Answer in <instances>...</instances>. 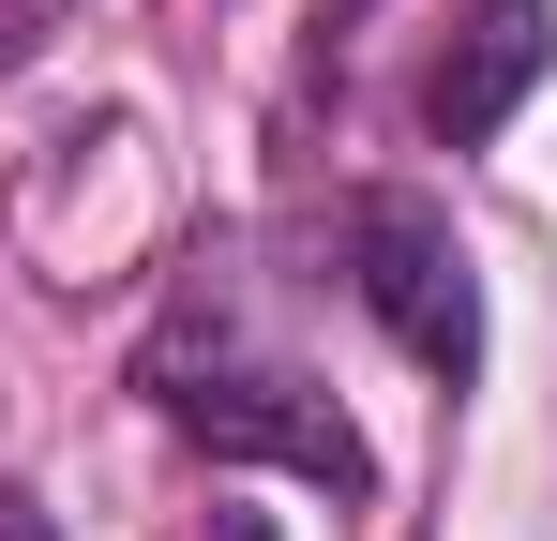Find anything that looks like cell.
<instances>
[{
	"instance_id": "cell-4",
	"label": "cell",
	"mask_w": 557,
	"mask_h": 541,
	"mask_svg": "<svg viewBox=\"0 0 557 541\" xmlns=\"http://www.w3.org/2000/svg\"><path fill=\"white\" fill-rule=\"evenodd\" d=\"M46 46H61V0H0V76H30Z\"/></svg>"
},
{
	"instance_id": "cell-5",
	"label": "cell",
	"mask_w": 557,
	"mask_h": 541,
	"mask_svg": "<svg viewBox=\"0 0 557 541\" xmlns=\"http://www.w3.org/2000/svg\"><path fill=\"white\" fill-rule=\"evenodd\" d=\"M362 15H376V0H317V76H332V61L362 46Z\"/></svg>"
},
{
	"instance_id": "cell-2",
	"label": "cell",
	"mask_w": 557,
	"mask_h": 541,
	"mask_svg": "<svg viewBox=\"0 0 557 541\" xmlns=\"http://www.w3.org/2000/svg\"><path fill=\"white\" fill-rule=\"evenodd\" d=\"M347 286H362L376 331L437 376V406H467V376H482V270H467L453 211H437V196H407V180L347 196Z\"/></svg>"
},
{
	"instance_id": "cell-1",
	"label": "cell",
	"mask_w": 557,
	"mask_h": 541,
	"mask_svg": "<svg viewBox=\"0 0 557 541\" xmlns=\"http://www.w3.org/2000/svg\"><path fill=\"white\" fill-rule=\"evenodd\" d=\"M136 391H151L196 451H226V466H286V481H317L332 512H362V496H376L362 422H347V406H332V391H317L286 347H257L242 316H211V301H182V316L151 331Z\"/></svg>"
},
{
	"instance_id": "cell-3",
	"label": "cell",
	"mask_w": 557,
	"mask_h": 541,
	"mask_svg": "<svg viewBox=\"0 0 557 541\" xmlns=\"http://www.w3.org/2000/svg\"><path fill=\"white\" fill-rule=\"evenodd\" d=\"M543 61H557L543 0H482L453 46H437V76H422V136H437V151H482V136L543 90Z\"/></svg>"
},
{
	"instance_id": "cell-6",
	"label": "cell",
	"mask_w": 557,
	"mask_h": 541,
	"mask_svg": "<svg viewBox=\"0 0 557 541\" xmlns=\"http://www.w3.org/2000/svg\"><path fill=\"white\" fill-rule=\"evenodd\" d=\"M0 541H61V512H46L30 481H0Z\"/></svg>"
}]
</instances>
